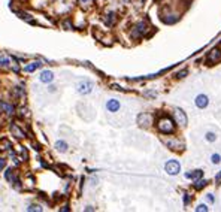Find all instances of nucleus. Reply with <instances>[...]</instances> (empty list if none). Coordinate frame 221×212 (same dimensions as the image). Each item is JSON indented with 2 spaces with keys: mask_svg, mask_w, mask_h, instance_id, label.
<instances>
[{
  "mask_svg": "<svg viewBox=\"0 0 221 212\" xmlns=\"http://www.w3.org/2000/svg\"><path fill=\"white\" fill-rule=\"evenodd\" d=\"M0 64H2V66H6V64H9V60L5 58V57H0Z\"/></svg>",
  "mask_w": 221,
  "mask_h": 212,
  "instance_id": "obj_22",
  "label": "nucleus"
},
{
  "mask_svg": "<svg viewBox=\"0 0 221 212\" xmlns=\"http://www.w3.org/2000/svg\"><path fill=\"white\" fill-rule=\"evenodd\" d=\"M188 203H190V196H188V194H184V205H188Z\"/></svg>",
  "mask_w": 221,
  "mask_h": 212,
  "instance_id": "obj_24",
  "label": "nucleus"
},
{
  "mask_svg": "<svg viewBox=\"0 0 221 212\" xmlns=\"http://www.w3.org/2000/svg\"><path fill=\"white\" fill-rule=\"evenodd\" d=\"M11 130H12V133L15 134L17 137H24V133L21 132V130H20V129H18V127H17V125H12Z\"/></svg>",
  "mask_w": 221,
  "mask_h": 212,
  "instance_id": "obj_15",
  "label": "nucleus"
},
{
  "mask_svg": "<svg viewBox=\"0 0 221 212\" xmlns=\"http://www.w3.org/2000/svg\"><path fill=\"white\" fill-rule=\"evenodd\" d=\"M205 139H206L208 142H214V141L217 139V134L214 133V132H208V133L205 134Z\"/></svg>",
  "mask_w": 221,
  "mask_h": 212,
  "instance_id": "obj_16",
  "label": "nucleus"
},
{
  "mask_svg": "<svg viewBox=\"0 0 221 212\" xmlns=\"http://www.w3.org/2000/svg\"><path fill=\"white\" fill-rule=\"evenodd\" d=\"M79 2H81V3H87V0H79Z\"/></svg>",
  "mask_w": 221,
  "mask_h": 212,
  "instance_id": "obj_30",
  "label": "nucleus"
},
{
  "mask_svg": "<svg viewBox=\"0 0 221 212\" xmlns=\"http://www.w3.org/2000/svg\"><path fill=\"white\" fill-rule=\"evenodd\" d=\"M206 200L209 202V203H214V196L212 194H206Z\"/></svg>",
  "mask_w": 221,
  "mask_h": 212,
  "instance_id": "obj_25",
  "label": "nucleus"
},
{
  "mask_svg": "<svg viewBox=\"0 0 221 212\" xmlns=\"http://www.w3.org/2000/svg\"><path fill=\"white\" fill-rule=\"evenodd\" d=\"M196 106L200 108V109H203V108H206L208 106V103H209V99H208V96H205V94H199L197 97H196Z\"/></svg>",
  "mask_w": 221,
  "mask_h": 212,
  "instance_id": "obj_5",
  "label": "nucleus"
},
{
  "mask_svg": "<svg viewBox=\"0 0 221 212\" xmlns=\"http://www.w3.org/2000/svg\"><path fill=\"white\" fill-rule=\"evenodd\" d=\"M5 168V158H0V169Z\"/></svg>",
  "mask_w": 221,
  "mask_h": 212,
  "instance_id": "obj_26",
  "label": "nucleus"
},
{
  "mask_svg": "<svg viewBox=\"0 0 221 212\" xmlns=\"http://www.w3.org/2000/svg\"><path fill=\"white\" fill-rule=\"evenodd\" d=\"M55 148H57V151H60V152H66V151H67V144L63 142V141H58L57 144H55Z\"/></svg>",
  "mask_w": 221,
  "mask_h": 212,
  "instance_id": "obj_14",
  "label": "nucleus"
},
{
  "mask_svg": "<svg viewBox=\"0 0 221 212\" xmlns=\"http://www.w3.org/2000/svg\"><path fill=\"white\" fill-rule=\"evenodd\" d=\"M185 75H187V70H181V72L176 73V78H184Z\"/></svg>",
  "mask_w": 221,
  "mask_h": 212,
  "instance_id": "obj_23",
  "label": "nucleus"
},
{
  "mask_svg": "<svg viewBox=\"0 0 221 212\" xmlns=\"http://www.w3.org/2000/svg\"><path fill=\"white\" fill-rule=\"evenodd\" d=\"M218 60H221V51L218 48L212 49L209 52V57H208V63H217Z\"/></svg>",
  "mask_w": 221,
  "mask_h": 212,
  "instance_id": "obj_8",
  "label": "nucleus"
},
{
  "mask_svg": "<svg viewBox=\"0 0 221 212\" xmlns=\"http://www.w3.org/2000/svg\"><path fill=\"white\" fill-rule=\"evenodd\" d=\"M158 130L162 132V133H173L175 130V125H173V121L170 120V118H167V117H164L162 118L160 121H158Z\"/></svg>",
  "mask_w": 221,
  "mask_h": 212,
  "instance_id": "obj_1",
  "label": "nucleus"
},
{
  "mask_svg": "<svg viewBox=\"0 0 221 212\" xmlns=\"http://www.w3.org/2000/svg\"><path fill=\"white\" fill-rule=\"evenodd\" d=\"M175 118H176V123L181 124V125H185V124H187L185 112L182 111V109H179V108H176V109H175Z\"/></svg>",
  "mask_w": 221,
  "mask_h": 212,
  "instance_id": "obj_4",
  "label": "nucleus"
},
{
  "mask_svg": "<svg viewBox=\"0 0 221 212\" xmlns=\"http://www.w3.org/2000/svg\"><path fill=\"white\" fill-rule=\"evenodd\" d=\"M112 20L115 21V13H109V18L106 20V24H108V25H111V24H112Z\"/></svg>",
  "mask_w": 221,
  "mask_h": 212,
  "instance_id": "obj_21",
  "label": "nucleus"
},
{
  "mask_svg": "<svg viewBox=\"0 0 221 212\" xmlns=\"http://www.w3.org/2000/svg\"><path fill=\"white\" fill-rule=\"evenodd\" d=\"M206 184H208V182H206L205 179H202V181H197V179H196V182H194V188L200 190V188H203V187H205Z\"/></svg>",
  "mask_w": 221,
  "mask_h": 212,
  "instance_id": "obj_17",
  "label": "nucleus"
},
{
  "mask_svg": "<svg viewBox=\"0 0 221 212\" xmlns=\"http://www.w3.org/2000/svg\"><path fill=\"white\" fill-rule=\"evenodd\" d=\"M93 87H94L93 82L88 81V79H82V81L78 82V85H76L79 94H90V93L93 91Z\"/></svg>",
  "mask_w": 221,
  "mask_h": 212,
  "instance_id": "obj_2",
  "label": "nucleus"
},
{
  "mask_svg": "<svg viewBox=\"0 0 221 212\" xmlns=\"http://www.w3.org/2000/svg\"><path fill=\"white\" fill-rule=\"evenodd\" d=\"M145 27H147V24H145V22H139V24L136 25V32L133 33V36H140V34L145 32Z\"/></svg>",
  "mask_w": 221,
  "mask_h": 212,
  "instance_id": "obj_13",
  "label": "nucleus"
},
{
  "mask_svg": "<svg viewBox=\"0 0 221 212\" xmlns=\"http://www.w3.org/2000/svg\"><path fill=\"white\" fill-rule=\"evenodd\" d=\"M0 108L6 112L8 115H13V112H15V106L12 103H0Z\"/></svg>",
  "mask_w": 221,
  "mask_h": 212,
  "instance_id": "obj_9",
  "label": "nucleus"
},
{
  "mask_svg": "<svg viewBox=\"0 0 221 212\" xmlns=\"http://www.w3.org/2000/svg\"><path fill=\"white\" fill-rule=\"evenodd\" d=\"M215 181H217V182H220V181H221V172L217 175V176H215Z\"/></svg>",
  "mask_w": 221,
  "mask_h": 212,
  "instance_id": "obj_28",
  "label": "nucleus"
},
{
  "mask_svg": "<svg viewBox=\"0 0 221 212\" xmlns=\"http://www.w3.org/2000/svg\"><path fill=\"white\" fill-rule=\"evenodd\" d=\"M196 211L197 212H206V211H209V208H208L206 205H199L197 208H196Z\"/></svg>",
  "mask_w": 221,
  "mask_h": 212,
  "instance_id": "obj_20",
  "label": "nucleus"
},
{
  "mask_svg": "<svg viewBox=\"0 0 221 212\" xmlns=\"http://www.w3.org/2000/svg\"><path fill=\"white\" fill-rule=\"evenodd\" d=\"M211 161H212L214 164H218V163L221 161V156L220 154H214V156L211 157Z\"/></svg>",
  "mask_w": 221,
  "mask_h": 212,
  "instance_id": "obj_19",
  "label": "nucleus"
},
{
  "mask_svg": "<svg viewBox=\"0 0 221 212\" xmlns=\"http://www.w3.org/2000/svg\"><path fill=\"white\" fill-rule=\"evenodd\" d=\"M39 67H42V61H33V63H30V64H27L24 67V70L30 73V72H35L36 69H39Z\"/></svg>",
  "mask_w": 221,
  "mask_h": 212,
  "instance_id": "obj_10",
  "label": "nucleus"
},
{
  "mask_svg": "<svg viewBox=\"0 0 221 212\" xmlns=\"http://www.w3.org/2000/svg\"><path fill=\"white\" fill-rule=\"evenodd\" d=\"M120 102L116 100V99H111V100L106 102V109L109 112H116L118 109H120Z\"/></svg>",
  "mask_w": 221,
  "mask_h": 212,
  "instance_id": "obj_7",
  "label": "nucleus"
},
{
  "mask_svg": "<svg viewBox=\"0 0 221 212\" xmlns=\"http://www.w3.org/2000/svg\"><path fill=\"white\" fill-rule=\"evenodd\" d=\"M40 82H44V84H49V82H52L54 81V73L51 72V70H44L42 73H40Z\"/></svg>",
  "mask_w": 221,
  "mask_h": 212,
  "instance_id": "obj_6",
  "label": "nucleus"
},
{
  "mask_svg": "<svg viewBox=\"0 0 221 212\" xmlns=\"http://www.w3.org/2000/svg\"><path fill=\"white\" fill-rule=\"evenodd\" d=\"M85 211H94V208H93V206H87V208H85Z\"/></svg>",
  "mask_w": 221,
  "mask_h": 212,
  "instance_id": "obj_29",
  "label": "nucleus"
},
{
  "mask_svg": "<svg viewBox=\"0 0 221 212\" xmlns=\"http://www.w3.org/2000/svg\"><path fill=\"white\" fill-rule=\"evenodd\" d=\"M203 176V172L199 169V170H193L191 173H185V178H188V179H199V178H202Z\"/></svg>",
  "mask_w": 221,
  "mask_h": 212,
  "instance_id": "obj_12",
  "label": "nucleus"
},
{
  "mask_svg": "<svg viewBox=\"0 0 221 212\" xmlns=\"http://www.w3.org/2000/svg\"><path fill=\"white\" fill-rule=\"evenodd\" d=\"M164 170L169 173V175H178L181 172V164L176 161V160H169L164 166Z\"/></svg>",
  "mask_w": 221,
  "mask_h": 212,
  "instance_id": "obj_3",
  "label": "nucleus"
},
{
  "mask_svg": "<svg viewBox=\"0 0 221 212\" xmlns=\"http://www.w3.org/2000/svg\"><path fill=\"white\" fill-rule=\"evenodd\" d=\"M147 121H151V117H150V115L140 114L139 117H138V123H139V125H142V127H147V125H148Z\"/></svg>",
  "mask_w": 221,
  "mask_h": 212,
  "instance_id": "obj_11",
  "label": "nucleus"
},
{
  "mask_svg": "<svg viewBox=\"0 0 221 212\" xmlns=\"http://www.w3.org/2000/svg\"><path fill=\"white\" fill-rule=\"evenodd\" d=\"M27 211H29V212H33V211H37V212H40V211H42V208H40L39 205H30V206L27 208Z\"/></svg>",
  "mask_w": 221,
  "mask_h": 212,
  "instance_id": "obj_18",
  "label": "nucleus"
},
{
  "mask_svg": "<svg viewBox=\"0 0 221 212\" xmlns=\"http://www.w3.org/2000/svg\"><path fill=\"white\" fill-rule=\"evenodd\" d=\"M60 211H63V212H67V211H70V209H69V206H63V208H61Z\"/></svg>",
  "mask_w": 221,
  "mask_h": 212,
  "instance_id": "obj_27",
  "label": "nucleus"
}]
</instances>
